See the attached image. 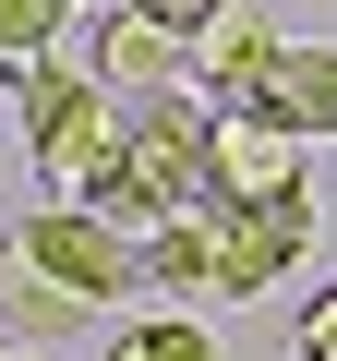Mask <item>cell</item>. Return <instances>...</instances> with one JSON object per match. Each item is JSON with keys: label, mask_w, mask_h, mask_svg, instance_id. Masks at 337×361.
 Segmentation results:
<instances>
[{"label": "cell", "mask_w": 337, "mask_h": 361, "mask_svg": "<svg viewBox=\"0 0 337 361\" xmlns=\"http://www.w3.org/2000/svg\"><path fill=\"white\" fill-rule=\"evenodd\" d=\"M13 109H25L37 180H49L61 205H97V193H109V169H121V145H133L121 97H109L97 73H73V61H13Z\"/></svg>", "instance_id": "1"}, {"label": "cell", "mask_w": 337, "mask_h": 361, "mask_svg": "<svg viewBox=\"0 0 337 361\" xmlns=\"http://www.w3.org/2000/svg\"><path fill=\"white\" fill-rule=\"evenodd\" d=\"M121 229H168V217H205L217 205V121L168 85V97H145L133 109V145H121V169H109V193H97Z\"/></svg>", "instance_id": "2"}, {"label": "cell", "mask_w": 337, "mask_h": 361, "mask_svg": "<svg viewBox=\"0 0 337 361\" xmlns=\"http://www.w3.org/2000/svg\"><path fill=\"white\" fill-rule=\"evenodd\" d=\"M301 253H313V193H217V205H205V265H217V301L277 289Z\"/></svg>", "instance_id": "3"}, {"label": "cell", "mask_w": 337, "mask_h": 361, "mask_svg": "<svg viewBox=\"0 0 337 361\" xmlns=\"http://www.w3.org/2000/svg\"><path fill=\"white\" fill-rule=\"evenodd\" d=\"M25 277H49V289H73V301H109V289H133L145 265H133V229H121L109 205H37V217H25Z\"/></svg>", "instance_id": "4"}, {"label": "cell", "mask_w": 337, "mask_h": 361, "mask_svg": "<svg viewBox=\"0 0 337 361\" xmlns=\"http://www.w3.org/2000/svg\"><path fill=\"white\" fill-rule=\"evenodd\" d=\"M301 133L265 109H217V193H301Z\"/></svg>", "instance_id": "5"}, {"label": "cell", "mask_w": 337, "mask_h": 361, "mask_svg": "<svg viewBox=\"0 0 337 361\" xmlns=\"http://www.w3.org/2000/svg\"><path fill=\"white\" fill-rule=\"evenodd\" d=\"M181 37H168V25H145V13H121V0H109V25H97V85L109 97H168V85H181Z\"/></svg>", "instance_id": "6"}, {"label": "cell", "mask_w": 337, "mask_h": 361, "mask_svg": "<svg viewBox=\"0 0 337 361\" xmlns=\"http://www.w3.org/2000/svg\"><path fill=\"white\" fill-rule=\"evenodd\" d=\"M265 61H277V25H265V0H229V13L193 37V73H205V97H217V109H241V97L265 85Z\"/></svg>", "instance_id": "7"}, {"label": "cell", "mask_w": 337, "mask_h": 361, "mask_svg": "<svg viewBox=\"0 0 337 361\" xmlns=\"http://www.w3.org/2000/svg\"><path fill=\"white\" fill-rule=\"evenodd\" d=\"M241 109L289 121L301 145H313V133H337V49H277V61H265V85H253Z\"/></svg>", "instance_id": "8"}, {"label": "cell", "mask_w": 337, "mask_h": 361, "mask_svg": "<svg viewBox=\"0 0 337 361\" xmlns=\"http://www.w3.org/2000/svg\"><path fill=\"white\" fill-rule=\"evenodd\" d=\"M133 265H145V289H217V265H205V217L133 229Z\"/></svg>", "instance_id": "9"}, {"label": "cell", "mask_w": 337, "mask_h": 361, "mask_svg": "<svg viewBox=\"0 0 337 361\" xmlns=\"http://www.w3.org/2000/svg\"><path fill=\"white\" fill-rule=\"evenodd\" d=\"M109 361H217V337H205L193 313H145V325L109 337Z\"/></svg>", "instance_id": "10"}, {"label": "cell", "mask_w": 337, "mask_h": 361, "mask_svg": "<svg viewBox=\"0 0 337 361\" xmlns=\"http://www.w3.org/2000/svg\"><path fill=\"white\" fill-rule=\"evenodd\" d=\"M73 25V0H0V61H49Z\"/></svg>", "instance_id": "11"}, {"label": "cell", "mask_w": 337, "mask_h": 361, "mask_svg": "<svg viewBox=\"0 0 337 361\" xmlns=\"http://www.w3.org/2000/svg\"><path fill=\"white\" fill-rule=\"evenodd\" d=\"M73 313H85V301H73V289H49V277H37V289H13V325H25V349H49Z\"/></svg>", "instance_id": "12"}, {"label": "cell", "mask_w": 337, "mask_h": 361, "mask_svg": "<svg viewBox=\"0 0 337 361\" xmlns=\"http://www.w3.org/2000/svg\"><path fill=\"white\" fill-rule=\"evenodd\" d=\"M121 13H145V25H168V37H181V49H193V37H205V25L229 13V0H121Z\"/></svg>", "instance_id": "13"}, {"label": "cell", "mask_w": 337, "mask_h": 361, "mask_svg": "<svg viewBox=\"0 0 337 361\" xmlns=\"http://www.w3.org/2000/svg\"><path fill=\"white\" fill-rule=\"evenodd\" d=\"M301 361H337V277H325L313 313H301Z\"/></svg>", "instance_id": "14"}, {"label": "cell", "mask_w": 337, "mask_h": 361, "mask_svg": "<svg viewBox=\"0 0 337 361\" xmlns=\"http://www.w3.org/2000/svg\"><path fill=\"white\" fill-rule=\"evenodd\" d=\"M0 361H37V349H0Z\"/></svg>", "instance_id": "15"}]
</instances>
